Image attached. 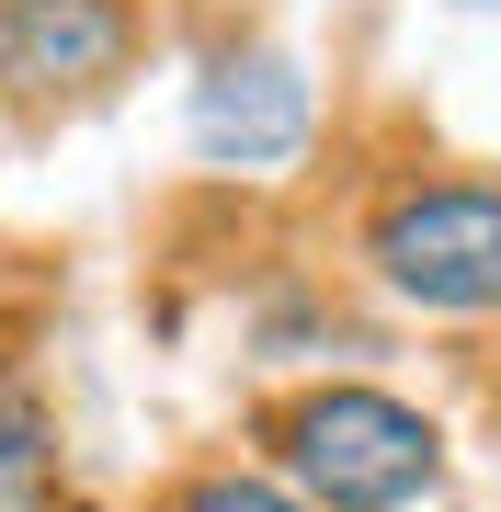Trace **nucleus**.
Segmentation results:
<instances>
[{
  "label": "nucleus",
  "mask_w": 501,
  "mask_h": 512,
  "mask_svg": "<svg viewBox=\"0 0 501 512\" xmlns=\"http://www.w3.org/2000/svg\"><path fill=\"white\" fill-rule=\"evenodd\" d=\"M160 512H308L297 490H285L274 467H240V456H217V467H183L171 478V501Z\"/></svg>",
  "instance_id": "423d86ee"
},
{
  "label": "nucleus",
  "mask_w": 501,
  "mask_h": 512,
  "mask_svg": "<svg viewBox=\"0 0 501 512\" xmlns=\"http://www.w3.org/2000/svg\"><path fill=\"white\" fill-rule=\"evenodd\" d=\"M308 69L285 46H228L217 69L194 80V148L205 160H228V171H274V160H297L308 148Z\"/></svg>",
  "instance_id": "20e7f679"
},
{
  "label": "nucleus",
  "mask_w": 501,
  "mask_h": 512,
  "mask_svg": "<svg viewBox=\"0 0 501 512\" xmlns=\"http://www.w3.org/2000/svg\"><path fill=\"white\" fill-rule=\"evenodd\" d=\"M137 0H0V92L12 103H92L137 69Z\"/></svg>",
  "instance_id": "7ed1b4c3"
},
{
  "label": "nucleus",
  "mask_w": 501,
  "mask_h": 512,
  "mask_svg": "<svg viewBox=\"0 0 501 512\" xmlns=\"http://www.w3.org/2000/svg\"><path fill=\"white\" fill-rule=\"evenodd\" d=\"M365 285L410 319H501V171H410L353 228Z\"/></svg>",
  "instance_id": "f03ea898"
},
{
  "label": "nucleus",
  "mask_w": 501,
  "mask_h": 512,
  "mask_svg": "<svg viewBox=\"0 0 501 512\" xmlns=\"http://www.w3.org/2000/svg\"><path fill=\"white\" fill-rule=\"evenodd\" d=\"M490 410H501V353H490Z\"/></svg>",
  "instance_id": "0eeeda50"
},
{
  "label": "nucleus",
  "mask_w": 501,
  "mask_h": 512,
  "mask_svg": "<svg viewBox=\"0 0 501 512\" xmlns=\"http://www.w3.org/2000/svg\"><path fill=\"white\" fill-rule=\"evenodd\" d=\"M262 467L308 512H422L456 456H445V421L422 399L331 376V387H297V399L262 410Z\"/></svg>",
  "instance_id": "f257e3e1"
},
{
  "label": "nucleus",
  "mask_w": 501,
  "mask_h": 512,
  "mask_svg": "<svg viewBox=\"0 0 501 512\" xmlns=\"http://www.w3.org/2000/svg\"><path fill=\"white\" fill-rule=\"evenodd\" d=\"M69 490V444H57V410L35 399V376L0 353V512H57Z\"/></svg>",
  "instance_id": "39448f33"
}]
</instances>
